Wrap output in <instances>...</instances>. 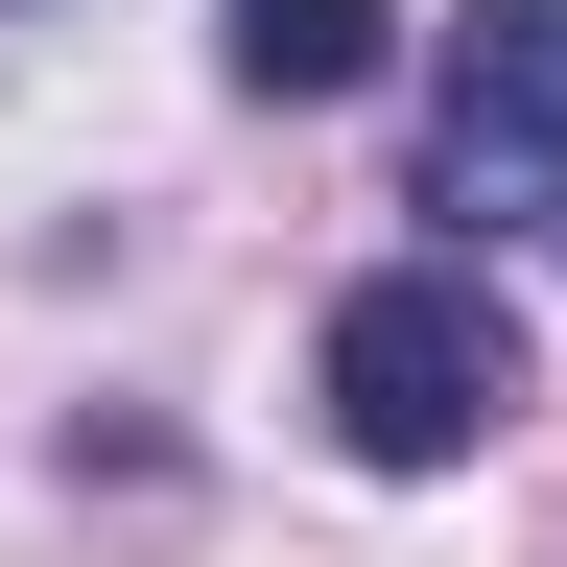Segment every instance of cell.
<instances>
[{"mask_svg": "<svg viewBox=\"0 0 567 567\" xmlns=\"http://www.w3.org/2000/svg\"><path fill=\"white\" fill-rule=\"evenodd\" d=\"M308 402L354 473H473L496 425H520V308H496V260H354L331 331H308Z\"/></svg>", "mask_w": 567, "mask_h": 567, "instance_id": "cell-1", "label": "cell"}, {"mask_svg": "<svg viewBox=\"0 0 567 567\" xmlns=\"http://www.w3.org/2000/svg\"><path fill=\"white\" fill-rule=\"evenodd\" d=\"M450 166H567V0H473V48H450Z\"/></svg>", "mask_w": 567, "mask_h": 567, "instance_id": "cell-2", "label": "cell"}, {"mask_svg": "<svg viewBox=\"0 0 567 567\" xmlns=\"http://www.w3.org/2000/svg\"><path fill=\"white\" fill-rule=\"evenodd\" d=\"M237 95H379V0H213Z\"/></svg>", "mask_w": 567, "mask_h": 567, "instance_id": "cell-3", "label": "cell"}]
</instances>
